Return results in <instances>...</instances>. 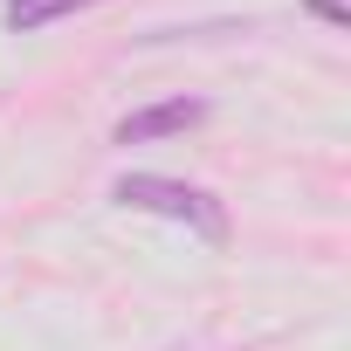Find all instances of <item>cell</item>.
<instances>
[{
	"label": "cell",
	"mask_w": 351,
	"mask_h": 351,
	"mask_svg": "<svg viewBox=\"0 0 351 351\" xmlns=\"http://www.w3.org/2000/svg\"><path fill=\"white\" fill-rule=\"evenodd\" d=\"M117 207H138V214H165L180 221L207 241H228V207L207 193V186H186V180H165V172H124V180L110 186Z\"/></svg>",
	"instance_id": "6da1fadb"
},
{
	"label": "cell",
	"mask_w": 351,
	"mask_h": 351,
	"mask_svg": "<svg viewBox=\"0 0 351 351\" xmlns=\"http://www.w3.org/2000/svg\"><path fill=\"white\" fill-rule=\"evenodd\" d=\"M193 124H207V97H165V104H145V110H131V117L110 131V145H152V138H180V131H193Z\"/></svg>",
	"instance_id": "7a4b0ae2"
},
{
	"label": "cell",
	"mask_w": 351,
	"mask_h": 351,
	"mask_svg": "<svg viewBox=\"0 0 351 351\" xmlns=\"http://www.w3.org/2000/svg\"><path fill=\"white\" fill-rule=\"evenodd\" d=\"M83 8H97V0H8L0 21H8L14 35H35V28H49V21H62V14H83Z\"/></svg>",
	"instance_id": "3957f363"
},
{
	"label": "cell",
	"mask_w": 351,
	"mask_h": 351,
	"mask_svg": "<svg viewBox=\"0 0 351 351\" xmlns=\"http://www.w3.org/2000/svg\"><path fill=\"white\" fill-rule=\"evenodd\" d=\"M310 14H317V21H330V28H351V14H344V0H310Z\"/></svg>",
	"instance_id": "277c9868"
}]
</instances>
